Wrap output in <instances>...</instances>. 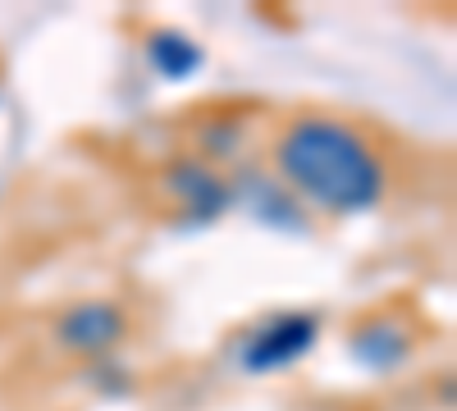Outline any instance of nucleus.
<instances>
[{"instance_id": "1", "label": "nucleus", "mask_w": 457, "mask_h": 411, "mask_svg": "<svg viewBox=\"0 0 457 411\" xmlns=\"http://www.w3.org/2000/svg\"><path fill=\"white\" fill-rule=\"evenodd\" d=\"M329 152L334 156H320L316 142H312V128H297V137L288 142V156H284L288 160V174L297 169L302 178L312 183V193L325 197V201H343V206L366 201L370 188H375V174H370L366 152L348 133H338V128H334Z\"/></svg>"}]
</instances>
